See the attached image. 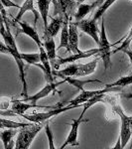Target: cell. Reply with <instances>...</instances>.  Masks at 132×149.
<instances>
[{
    "label": "cell",
    "mask_w": 132,
    "mask_h": 149,
    "mask_svg": "<svg viewBox=\"0 0 132 149\" xmlns=\"http://www.w3.org/2000/svg\"><path fill=\"white\" fill-rule=\"evenodd\" d=\"M43 128L42 123H33L30 126L23 127L19 130L18 137L16 139L15 148L16 149H27L31 145L41 129Z\"/></svg>",
    "instance_id": "obj_1"
},
{
    "label": "cell",
    "mask_w": 132,
    "mask_h": 149,
    "mask_svg": "<svg viewBox=\"0 0 132 149\" xmlns=\"http://www.w3.org/2000/svg\"><path fill=\"white\" fill-rule=\"evenodd\" d=\"M1 53H6V54L11 55L12 57L14 58L16 64L18 66V70H19V77H20L21 83H22V93H21V95L24 97H28L27 93V81H26V78H25V65H24V60L21 58L20 52H19L18 49H12V48L8 47L5 44V42L1 43Z\"/></svg>",
    "instance_id": "obj_2"
},
{
    "label": "cell",
    "mask_w": 132,
    "mask_h": 149,
    "mask_svg": "<svg viewBox=\"0 0 132 149\" xmlns=\"http://www.w3.org/2000/svg\"><path fill=\"white\" fill-rule=\"evenodd\" d=\"M81 107V105H73V104H69L68 107H55L51 110L47 112H35L34 114H23L21 116H23L25 119H27L28 121L31 122H34V123H43V122L47 121L48 119H50L51 117L55 116V115H58L60 113H63V112H66L68 110L76 109V107Z\"/></svg>",
    "instance_id": "obj_3"
},
{
    "label": "cell",
    "mask_w": 132,
    "mask_h": 149,
    "mask_svg": "<svg viewBox=\"0 0 132 149\" xmlns=\"http://www.w3.org/2000/svg\"><path fill=\"white\" fill-rule=\"evenodd\" d=\"M98 49H99V54L100 58L104 61V69L107 70L111 66V45L108 42L106 36V31H105V25H104V19H102L101 22V30L99 33V44H98Z\"/></svg>",
    "instance_id": "obj_4"
},
{
    "label": "cell",
    "mask_w": 132,
    "mask_h": 149,
    "mask_svg": "<svg viewBox=\"0 0 132 149\" xmlns=\"http://www.w3.org/2000/svg\"><path fill=\"white\" fill-rule=\"evenodd\" d=\"M112 110L119 115L121 119V130H120V138L122 142V148L125 147V145L128 143L129 139H130L132 135V130L130 128V119L131 116H127L122 110L121 107L118 104H115L112 107Z\"/></svg>",
    "instance_id": "obj_5"
},
{
    "label": "cell",
    "mask_w": 132,
    "mask_h": 149,
    "mask_svg": "<svg viewBox=\"0 0 132 149\" xmlns=\"http://www.w3.org/2000/svg\"><path fill=\"white\" fill-rule=\"evenodd\" d=\"M54 4V13L53 16H62L65 19L72 18V14L76 10V0H52Z\"/></svg>",
    "instance_id": "obj_6"
},
{
    "label": "cell",
    "mask_w": 132,
    "mask_h": 149,
    "mask_svg": "<svg viewBox=\"0 0 132 149\" xmlns=\"http://www.w3.org/2000/svg\"><path fill=\"white\" fill-rule=\"evenodd\" d=\"M120 88H121L120 86H112V88L105 86L104 90H97V91H85L83 90V91H81V93L78 95V97H76L74 100H72L71 102H69V104L81 105L97 95H99V93H110V92H114V91H121Z\"/></svg>",
    "instance_id": "obj_7"
},
{
    "label": "cell",
    "mask_w": 132,
    "mask_h": 149,
    "mask_svg": "<svg viewBox=\"0 0 132 149\" xmlns=\"http://www.w3.org/2000/svg\"><path fill=\"white\" fill-rule=\"evenodd\" d=\"M97 21H95L94 19H83L81 21L75 22L76 25L81 29L83 32H85V34L92 38L95 41V43L98 45L99 44V31H98L97 27Z\"/></svg>",
    "instance_id": "obj_8"
},
{
    "label": "cell",
    "mask_w": 132,
    "mask_h": 149,
    "mask_svg": "<svg viewBox=\"0 0 132 149\" xmlns=\"http://www.w3.org/2000/svg\"><path fill=\"white\" fill-rule=\"evenodd\" d=\"M64 81H61V83H57V84L55 83V81H53V83H48L47 85L40 91V92H38L37 93H35L34 95H32V97H24L23 102H31V103H33L34 105H37V102H38V100H41V98L46 97L47 95H49L52 92H54V91L56 90V88H57L58 86H60L62 83H64ZM38 107H41L42 109H52L51 107H46V105H38Z\"/></svg>",
    "instance_id": "obj_9"
},
{
    "label": "cell",
    "mask_w": 132,
    "mask_h": 149,
    "mask_svg": "<svg viewBox=\"0 0 132 149\" xmlns=\"http://www.w3.org/2000/svg\"><path fill=\"white\" fill-rule=\"evenodd\" d=\"M95 54H99V49H92V50H88L86 52H81L80 54H74L73 56H69L68 58H59L56 62H52L53 65H55L54 68L55 70H58L59 66L64 64H72L74 62L78 61L80 59H83V58H88V57H92L93 55Z\"/></svg>",
    "instance_id": "obj_10"
},
{
    "label": "cell",
    "mask_w": 132,
    "mask_h": 149,
    "mask_svg": "<svg viewBox=\"0 0 132 149\" xmlns=\"http://www.w3.org/2000/svg\"><path fill=\"white\" fill-rule=\"evenodd\" d=\"M83 117L80 116L78 119H74L73 123L71 124V131H69L68 137H67L66 141L63 143V145L60 147V149H64L67 146H78L80 145L78 141V133H79V128H80V124L83 122Z\"/></svg>",
    "instance_id": "obj_11"
},
{
    "label": "cell",
    "mask_w": 132,
    "mask_h": 149,
    "mask_svg": "<svg viewBox=\"0 0 132 149\" xmlns=\"http://www.w3.org/2000/svg\"><path fill=\"white\" fill-rule=\"evenodd\" d=\"M27 11H31L33 14H34L35 16V20H34V26L37 24L38 20L40 19V12L39 10H36V8L34 7V0H26L25 2H24V4L22 6H21L20 10H19L18 14L16 15V17L14 18V22L18 23L19 21H20V19L23 17V15L26 13Z\"/></svg>",
    "instance_id": "obj_12"
},
{
    "label": "cell",
    "mask_w": 132,
    "mask_h": 149,
    "mask_svg": "<svg viewBox=\"0 0 132 149\" xmlns=\"http://www.w3.org/2000/svg\"><path fill=\"white\" fill-rule=\"evenodd\" d=\"M78 26L76 25V23L69 21V48H71V52H73L74 54H80L81 51L79 49V33H78Z\"/></svg>",
    "instance_id": "obj_13"
},
{
    "label": "cell",
    "mask_w": 132,
    "mask_h": 149,
    "mask_svg": "<svg viewBox=\"0 0 132 149\" xmlns=\"http://www.w3.org/2000/svg\"><path fill=\"white\" fill-rule=\"evenodd\" d=\"M64 22H65V18L62 17V16H58L57 18H55L54 16H53L51 23L48 25V28L46 30H44V38L55 37V36H57L59 31L63 27Z\"/></svg>",
    "instance_id": "obj_14"
},
{
    "label": "cell",
    "mask_w": 132,
    "mask_h": 149,
    "mask_svg": "<svg viewBox=\"0 0 132 149\" xmlns=\"http://www.w3.org/2000/svg\"><path fill=\"white\" fill-rule=\"evenodd\" d=\"M18 23H19V25H20V27H21V31H22L24 34H26L27 36H29L31 39L34 41L36 44H37L38 48H40L41 46H43V42H41L39 34L36 32L35 28L31 27L30 25H28V24L25 23V22H21V21H19Z\"/></svg>",
    "instance_id": "obj_15"
},
{
    "label": "cell",
    "mask_w": 132,
    "mask_h": 149,
    "mask_svg": "<svg viewBox=\"0 0 132 149\" xmlns=\"http://www.w3.org/2000/svg\"><path fill=\"white\" fill-rule=\"evenodd\" d=\"M71 19V18H69ZM69 19H65L64 25L62 27L61 31V41H60V45L58 47V50L62 49V48H66L67 51L71 52V48H69Z\"/></svg>",
    "instance_id": "obj_16"
},
{
    "label": "cell",
    "mask_w": 132,
    "mask_h": 149,
    "mask_svg": "<svg viewBox=\"0 0 132 149\" xmlns=\"http://www.w3.org/2000/svg\"><path fill=\"white\" fill-rule=\"evenodd\" d=\"M34 107H40V109H42L41 107L34 105L31 102H23V100H12V109H13L18 115H23L28 109H34Z\"/></svg>",
    "instance_id": "obj_17"
},
{
    "label": "cell",
    "mask_w": 132,
    "mask_h": 149,
    "mask_svg": "<svg viewBox=\"0 0 132 149\" xmlns=\"http://www.w3.org/2000/svg\"><path fill=\"white\" fill-rule=\"evenodd\" d=\"M39 12L41 14V18L44 23V30L48 28V15H49V8L51 5V0H37Z\"/></svg>",
    "instance_id": "obj_18"
},
{
    "label": "cell",
    "mask_w": 132,
    "mask_h": 149,
    "mask_svg": "<svg viewBox=\"0 0 132 149\" xmlns=\"http://www.w3.org/2000/svg\"><path fill=\"white\" fill-rule=\"evenodd\" d=\"M108 97L105 95V93H99V95H94L93 97H92L90 100H88V102H85V103H83V112L81 113L80 116L83 117V115L86 112V110L90 109L92 105H94L95 103L97 102H106L105 100H107Z\"/></svg>",
    "instance_id": "obj_19"
},
{
    "label": "cell",
    "mask_w": 132,
    "mask_h": 149,
    "mask_svg": "<svg viewBox=\"0 0 132 149\" xmlns=\"http://www.w3.org/2000/svg\"><path fill=\"white\" fill-rule=\"evenodd\" d=\"M43 47L46 50L48 56L50 58V61L54 62L56 58V45H55L54 37H46L44 38Z\"/></svg>",
    "instance_id": "obj_20"
},
{
    "label": "cell",
    "mask_w": 132,
    "mask_h": 149,
    "mask_svg": "<svg viewBox=\"0 0 132 149\" xmlns=\"http://www.w3.org/2000/svg\"><path fill=\"white\" fill-rule=\"evenodd\" d=\"M62 79L67 81V83H69V85L76 86V88H79V90L81 91H83V86L85 85H88V84L90 83H100L99 81H97V80H86V81H80V80H76V79H73L71 78V77H66V76H62L61 77Z\"/></svg>",
    "instance_id": "obj_21"
},
{
    "label": "cell",
    "mask_w": 132,
    "mask_h": 149,
    "mask_svg": "<svg viewBox=\"0 0 132 149\" xmlns=\"http://www.w3.org/2000/svg\"><path fill=\"white\" fill-rule=\"evenodd\" d=\"M93 10L92 5V4H83V3H80L78 5V9H76V12L75 13V18L76 21H81L83 20V18L88 15V13H90Z\"/></svg>",
    "instance_id": "obj_22"
},
{
    "label": "cell",
    "mask_w": 132,
    "mask_h": 149,
    "mask_svg": "<svg viewBox=\"0 0 132 149\" xmlns=\"http://www.w3.org/2000/svg\"><path fill=\"white\" fill-rule=\"evenodd\" d=\"M1 121V129L4 128H14V129H19V128H23L26 126H30L32 125V122L31 123H27V122H16V121H12L9 119L3 118V116L0 119Z\"/></svg>",
    "instance_id": "obj_23"
},
{
    "label": "cell",
    "mask_w": 132,
    "mask_h": 149,
    "mask_svg": "<svg viewBox=\"0 0 132 149\" xmlns=\"http://www.w3.org/2000/svg\"><path fill=\"white\" fill-rule=\"evenodd\" d=\"M115 1H116V0H105L101 5L98 7V8H97V11H95L92 19H94L95 21H97V20H99L100 18L104 17V15L105 12H106V10L114 3Z\"/></svg>",
    "instance_id": "obj_24"
},
{
    "label": "cell",
    "mask_w": 132,
    "mask_h": 149,
    "mask_svg": "<svg viewBox=\"0 0 132 149\" xmlns=\"http://www.w3.org/2000/svg\"><path fill=\"white\" fill-rule=\"evenodd\" d=\"M18 130L17 129H14V128H8L6 130H2L1 133H0V136H1V140L3 141V144H4V148L7 149L8 147V144L9 142L13 139L14 136L18 133Z\"/></svg>",
    "instance_id": "obj_25"
},
{
    "label": "cell",
    "mask_w": 132,
    "mask_h": 149,
    "mask_svg": "<svg viewBox=\"0 0 132 149\" xmlns=\"http://www.w3.org/2000/svg\"><path fill=\"white\" fill-rule=\"evenodd\" d=\"M21 58L29 65H37L41 63V56L38 53H34V54H26V53H20Z\"/></svg>",
    "instance_id": "obj_26"
},
{
    "label": "cell",
    "mask_w": 132,
    "mask_h": 149,
    "mask_svg": "<svg viewBox=\"0 0 132 149\" xmlns=\"http://www.w3.org/2000/svg\"><path fill=\"white\" fill-rule=\"evenodd\" d=\"M132 85V74H129V76H125L122 77V78L118 79L116 81L112 84H108L105 86H108V88H112V86H120V88H124L126 86H130Z\"/></svg>",
    "instance_id": "obj_27"
},
{
    "label": "cell",
    "mask_w": 132,
    "mask_h": 149,
    "mask_svg": "<svg viewBox=\"0 0 132 149\" xmlns=\"http://www.w3.org/2000/svg\"><path fill=\"white\" fill-rule=\"evenodd\" d=\"M131 42H132V28L130 29V31H129V33L127 34V36L125 37L124 41L122 42V44L118 48H116V49H115L112 53H113V54H115V53H117V52H123L125 49L129 48Z\"/></svg>",
    "instance_id": "obj_28"
},
{
    "label": "cell",
    "mask_w": 132,
    "mask_h": 149,
    "mask_svg": "<svg viewBox=\"0 0 132 149\" xmlns=\"http://www.w3.org/2000/svg\"><path fill=\"white\" fill-rule=\"evenodd\" d=\"M45 131H46V134L48 136V142H49V147L51 149H54L55 146H54V139H53V133H52V130L50 128V123L49 121L46 123L45 125Z\"/></svg>",
    "instance_id": "obj_29"
},
{
    "label": "cell",
    "mask_w": 132,
    "mask_h": 149,
    "mask_svg": "<svg viewBox=\"0 0 132 149\" xmlns=\"http://www.w3.org/2000/svg\"><path fill=\"white\" fill-rule=\"evenodd\" d=\"M2 2V6L3 7H7V8H10V7H15V8H18L20 9L21 6L16 4L15 2L11 1V0H1Z\"/></svg>",
    "instance_id": "obj_30"
},
{
    "label": "cell",
    "mask_w": 132,
    "mask_h": 149,
    "mask_svg": "<svg viewBox=\"0 0 132 149\" xmlns=\"http://www.w3.org/2000/svg\"><path fill=\"white\" fill-rule=\"evenodd\" d=\"M105 1V0H95L93 3H92V8H93V10H94L95 8H98L100 5H101L102 3Z\"/></svg>",
    "instance_id": "obj_31"
},
{
    "label": "cell",
    "mask_w": 132,
    "mask_h": 149,
    "mask_svg": "<svg viewBox=\"0 0 132 149\" xmlns=\"http://www.w3.org/2000/svg\"><path fill=\"white\" fill-rule=\"evenodd\" d=\"M123 53H125V54L127 55V57L129 58V61H130L131 66H132V50H130V48H127V49L124 50Z\"/></svg>",
    "instance_id": "obj_32"
},
{
    "label": "cell",
    "mask_w": 132,
    "mask_h": 149,
    "mask_svg": "<svg viewBox=\"0 0 132 149\" xmlns=\"http://www.w3.org/2000/svg\"><path fill=\"white\" fill-rule=\"evenodd\" d=\"M113 148H114V149H121V148H122V142H121L120 136H119L118 139H117V143L115 144V146H114Z\"/></svg>",
    "instance_id": "obj_33"
},
{
    "label": "cell",
    "mask_w": 132,
    "mask_h": 149,
    "mask_svg": "<svg viewBox=\"0 0 132 149\" xmlns=\"http://www.w3.org/2000/svg\"><path fill=\"white\" fill-rule=\"evenodd\" d=\"M124 97H126L127 98H132V95H127L126 93V95H124Z\"/></svg>",
    "instance_id": "obj_34"
},
{
    "label": "cell",
    "mask_w": 132,
    "mask_h": 149,
    "mask_svg": "<svg viewBox=\"0 0 132 149\" xmlns=\"http://www.w3.org/2000/svg\"><path fill=\"white\" fill-rule=\"evenodd\" d=\"M76 2H78V3H79V4H80V3H83V2H85V0H76Z\"/></svg>",
    "instance_id": "obj_35"
},
{
    "label": "cell",
    "mask_w": 132,
    "mask_h": 149,
    "mask_svg": "<svg viewBox=\"0 0 132 149\" xmlns=\"http://www.w3.org/2000/svg\"><path fill=\"white\" fill-rule=\"evenodd\" d=\"M130 128L132 130V115H131V119H130Z\"/></svg>",
    "instance_id": "obj_36"
}]
</instances>
